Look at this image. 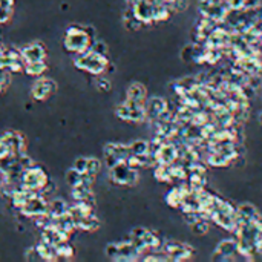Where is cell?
I'll list each match as a JSON object with an SVG mask.
<instances>
[{"mask_svg":"<svg viewBox=\"0 0 262 262\" xmlns=\"http://www.w3.org/2000/svg\"><path fill=\"white\" fill-rule=\"evenodd\" d=\"M91 37L88 31L81 26H71L64 35V46L71 52L83 54L91 49Z\"/></svg>","mask_w":262,"mask_h":262,"instance_id":"cell-1","label":"cell"},{"mask_svg":"<svg viewBox=\"0 0 262 262\" xmlns=\"http://www.w3.org/2000/svg\"><path fill=\"white\" fill-rule=\"evenodd\" d=\"M48 175L45 170L35 167L34 164L31 167H28L22 172L20 176V187L31 192H42L43 187L48 184Z\"/></svg>","mask_w":262,"mask_h":262,"instance_id":"cell-2","label":"cell"},{"mask_svg":"<svg viewBox=\"0 0 262 262\" xmlns=\"http://www.w3.org/2000/svg\"><path fill=\"white\" fill-rule=\"evenodd\" d=\"M76 66L91 74H101L108 66V60L106 55H101L93 52L92 49H88L86 52L80 54V57L76 60Z\"/></svg>","mask_w":262,"mask_h":262,"instance_id":"cell-3","label":"cell"},{"mask_svg":"<svg viewBox=\"0 0 262 262\" xmlns=\"http://www.w3.org/2000/svg\"><path fill=\"white\" fill-rule=\"evenodd\" d=\"M22 213L28 218H37L48 213V202L45 201L40 192H32V195L22 205Z\"/></svg>","mask_w":262,"mask_h":262,"instance_id":"cell-4","label":"cell"},{"mask_svg":"<svg viewBox=\"0 0 262 262\" xmlns=\"http://www.w3.org/2000/svg\"><path fill=\"white\" fill-rule=\"evenodd\" d=\"M110 176L117 184H135L138 180L137 169L130 167L126 161L117 163L110 167Z\"/></svg>","mask_w":262,"mask_h":262,"instance_id":"cell-5","label":"cell"},{"mask_svg":"<svg viewBox=\"0 0 262 262\" xmlns=\"http://www.w3.org/2000/svg\"><path fill=\"white\" fill-rule=\"evenodd\" d=\"M6 144L9 155L14 156H22L25 154V138L18 132H6L3 137H0Z\"/></svg>","mask_w":262,"mask_h":262,"instance_id":"cell-6","label":"cell"},{"mask_svg":"<svg viewBox=\"0 0 262 262\" xmlns=\"http://www.w3.org/2000/svg\"><path fill=\"white\" fill-rule=\"evenodd\" d=\"M20 52H22V57H23L25 63L45 62V57H46V49L43 48V45H40V43L28 45V46H25V48Z\"/></svg>","mask_w":262,"mask_h":262,"instance_id":"cell-7","label":"cell"},{"mask_svg":"<svg viewBox=\"0 0 262 262\" xmlns=\"http://www.w3.org/2000/svg\"><path fill=\"white\" fill-rule=\"evenodd\" d=\"M55 88H57V86H55V81L48 80V78H42L34 85L32 95H34L35 100H46L55 92Z\"/></svg>","mask_w":262,"mask_h":262,"instance_id":"cell-8","label":"cell"},{"mask_svg":"<svg viewBox=\"0 0 262 262\" xmlns=\"http://www.w3.org/2000/svg\"><path fill=\"white\" fill-rule=\"evenodd\" d=\"M69 212V207L66 205L63 200H54L48 204V215L51 216V219H57V218H62L64 216Z\"/></svg>","mask_w":262,"mask_h":262,"instance_id":"cell-9","label":"cell"},{"mask_svg":"<svg viewBox=\"0 0 262 262\" xmlns=\"http://www.w3.org/2000/svg\"><path fill=\"white\" fill-rule=\"evenodd\" d=\"M158 158V161H160L161 164H169L172 161H175L176 158V151L173 146H160V149H158V152L155 155Z\"/></svg>","mask_w":262,"mask_h":262,"instance_id":"cell-10","label":"cell"},{"mask_svg":"<svg viewBox=\"0 0 262 262\" xmlns=\"http://www.w3.org/2000/svg\"><path fill=\"white\" fill-rule=\"evenodd\" d=\"M239 250V246L236 244V242H233V241H224L219 244L218 250H216V256L221 255V256H231V255H235L236 251Z\"/></svg>","mask_w":262,"mask_h":262,"instance_id":"cell-11","label":"cell"},{"mask_svg":"<svg viewBox=\"0 0 262 262\" xmlns=\"http://www.w3.org/2000/svg\"><path fill=\"white\" fill-rule=\"evenodd\" d=\"M144 95H146V92L139 85H132L127 91V100L134 101V103H139V105H141V100L144 98Z\"/></svg>","mask_w":262,"mask_h":262,"instance_id":"cell-12","label":"cell"},{"mask_svg":"<svg viewBox=\"0 0 262 262\" xmlns=\"http://www.w3.org/2000/svg\"><path fill=\"white\" fill-rule=\"evenodd\" d=\"M46 63L45 62H32V63H26L25 64V71L30 74V76H42L46 71Z\"/></svg>","mask_w":262,"mask_h":262,"instance_id":"cell-13","label":"cell"},{"mask_svg":"<svg viewBox=\"0 0 262 262\" xmlns=\"http://www.w3.org/2000/svg\"><path fill=\"white\" fill-rule=\"evenodd\" d=\"M129 151L132 155H147L149 152V144L143 139H137L132 144L129 146Z\"/></svg>","mask_w":262,"mask_h":262,"instance_id":"cell-14","label":"cell"},{"mask_svg":"<svg viewBox=\"0 0 262 262\" xmlns=\"http://www.w3.org/2000/svg\"><path fill=\"white\" fill-rule=\"evenodd\" d=\"M81 180H83V173H80V172L76 170V169H71V170L66 173V181H68L72 187L80 185V184H81Z\"/></svg>","mask_w":262,"mask_h":262,"instance_id":"cell-15","label":"cell"},{"mask_svg":"<svg viewBox=\"0 0 262 262\" xmlns=\"http://www.w3.org/2000/svg\"><path fill=\"white\" fill-rule=\"evenodd\" d=\"M100 167H101V163L97 160V158H88V170L86 173H91L95 176L100 170Z\"/></svg>","mask_w":262,"mask_h":262,"instance_id":"cell-16","label":"cell"},{"mask_svg":"<svg viewBox=\"0 0 262 262\" xmlns=\"http://www.w3.org/2000/svg\"><path fill=\"white\" fill-rule=\"evenodd\" d=\"M9 85V74L6 72V68H0V92L5 91Z\"/></svg>","mask_w":262,"mask_h":262,"instance_id":"cell-17","label":"cell"},{"mask_svg":"<svg viewBox=\"0 0 262 262\" xmlns=\"http://www.w3.org/2000/svg\"><path fill=\"white\" fill-rule=\"evenodd\" d=\"M74 169L78 170L80 173H86V170H88V158H78V160L76 161V164H74Z\"/></svg>","mask_w":262,"mask_h":262,"instance_id":"cell-18","label":"cell"},{"mask_svg":"<svg viewBox=\"0 0 262 262\" xmlns=\"http://www.w3.org/2000/svg\"><path fill=\"white\" fill-rule=\"evenodd\" d=\"M192 226H193V231H195V233H205V231L209 230V226H207V224H205L204 221H201V219L193 222Z\"/></svg>","mask_w":262,"mask_h":262,"instance_id":"cell-19","label":"cell"},{"mask_svg":"<svg viewBox=\"0 0 262 262\" xmlns=\"http://www.w3.org/2000/svg\"><path fill=\"white\" fill-rule=\"evenodd\" d=\"M246 0H226V5L230 9H242L244 8Z\"/></svg>","mask_w":262,"mask_h":262,"instance_id":"cell-20","label":"cell"},{"mask_svg":"<svg viewBox=\"0 0 262 262\" xmlns=\"http://www.w3.org/2000/svg\"><path fill=\"white\" fill-rule=\"evenodd\" d=\"M8 155H9L8 147H6V144L3 143V139L0 138V160H2V158H5V156H8Z\"/></svg>","mask_w":262,"mask_h":262,"instance_id":"cell-21","label":"cell"},{"mask_svg":"<svg viewBox=\"0 0 262 262\" xmlns=\"http://www.w3.org/2000/svg\"><path fill=\"white\" fill-rule=\"evenodd\" d=\"M98 89L100 91H109L110 89V83L105 78H100L98 80Z\"/></svg>","mask_w":262,"mask_h":262,"instance_id":"cell-22","label":"cell"},{"mask_svg":"<svg viewBox=\"0 0 262 262\" xmlns=\"http://www.w3.org/2000/svg\"><path fill=\"white\" fill-rule=\"evenodd\" d=\"M259 120H261V123H262V114H261V117H259Z\"/></svg>","mask_w":262,"mask_h":262,"instance_id":"cell-23","label":"cell"}]
</instances>
